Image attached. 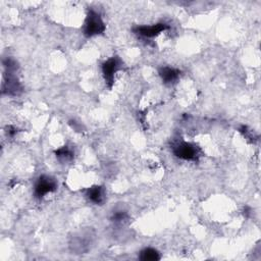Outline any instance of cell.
<instances>
[{"instance_id": "cell-1", "label": "cell", "mask_w": 261, "mask_h": 261, "mask_svg": "<svg viewBox=\"0 0 261 261\" xmlns=\"http://www.w3.org/2000/svg\"><path fill=\"white\" fill-rule=\"evenodd\" d=\"M105 24L100 14L95 10H89L85 24H84V34L86 37H93L96 35H100L105 31Z\"/></svg>"}, {"instance_id": "cell-2", "label": "cell", "mask_w": 261, "mask_h": 261, "mask_svg": "<svg viewBox=\"0 0 261 261\" xmlns=\"http://www.w3.org/2000/svg\"><path fill=\"white\" fill-rule=\"evenodd\" d=\"M121 66H122V61L118 56H113L107 59L102 64V73H103L105 83L109 88L112 87L114 83V75L121 68Z\"/></svg>"}, {"instance_id": "cell-3", "label": "cell", "mask_w": 261, "mask_h": 261, "mask_svg": "<svg viewBox=\"0 0 261 261\" xmlns=\"http://www.w3.org/2000/svg\"><path fill=\"white\" fill-rule=\"evenodd\" d=\"M57 188L56 180L48 175H41L35 184V196L38 199H42L48 193L54 192Z\"/></svg>"}, {"instance_id": "cell-4", "label": "cell", "mask_w": 261, "mask_h": 261, "mask_svg": "<svg viewBox=\"0 0 261 261\" xmlns=\"http://www.w3.org/2000/svg\"><path fill=\"white\" fill-rule=\"evenodd\" d=\"M173 154L184 160H196L199 156L195 145L187 142H178L173 146Z\"/></svg>"}, {"instance_id": "cell-5", "label": "cell", "mask_w": 261, "mask_h": 261, "mask_svg": "<svg viewBox=\"0 0 261 261\" xmlns=\"http://www.w3.org/2000/svg\"><path fill=\"white\" fill-rule=\"evenodd\" d=\"M168 24L164 22H159L151 25H138L134 29V33L145 38H153L160 33L168 30Z\"/></svg>"}, {"instance_id": "cell-6", "label": "cell", "mask_w": 261, "mask_h": 261, "mask_svg": "<svg viewBox=\"0 0 261 261\" xmlns=\"http://www.w3.org/2000/svg\"><path fill=\"white\" fill-rule=\"evenodd\" d=\"M105 196H106L105 190L101 186L91 187L86 192V197L88 198V200L96 205L103 204V202L105 201V198H106Z\"/></svg>"}, {"instance_id": "cell-7", "label": "cell", "mask_w": 261, "mask_h": 261, "mask_svg": "<svg viewBox=\"0 0 261 261\" xmlns=\"http://www.w3.org/2000/svg\"><path fill=\"white\" fill-rule=\"evenodd\" d=\"M159 75L161 77V80L163 81L164 84L170 85L173 84L174 82L177 81V79L179 77V73L180 71L174 67H170V66H163L161 68H159Z\"/></svg>"}, {"instance_id": "cell-8", "label": "cell", "mask_w": 261, "mask_h": 261, "mask_svg": "<svg viewBox=\"0 0 261 261\" xmlns=\"http://www.w3.org/2000/svg\"><path fill=\"white\" fill-rule=\"evenodd\" d=\"M55 154H56L57 159L61 162H67L73 158V151L67 146H63V147L57 149L55 151Z\"/></svg>"}, {"instance_id": "cell-9", "label": "cell", "mask_w": 261, "mask_h": 261, "mask_svg": "<svg viewBox=\"0 0 261 261\" xmlns=\"http://www.w3.org/2000/svg\"><path fill=\"white\" fill-rule=\"evenodd\" d=\"M139 258L143 261H156L160 259V255L157 250L153 248H146L141 251Z\"/></svg>"}, {"instance_id": "cell-10", "label": "cell", "mask_w": 261, "mask_h": 261, "mask_svg": "<svg viewBox=\"0 0 261 261\" xmlns=\"http://www.w3.org/2000/svg\"><path fill=\"white\" fill-rule=\"evenodd\" d=\"M127 218V214L124 211H116L112 215V221L114 222H122Z\"/></svg>"}]
</instances>
